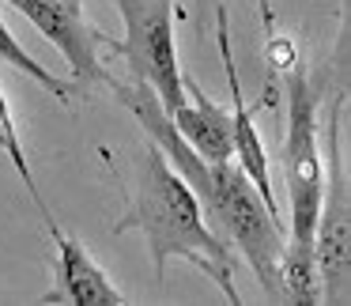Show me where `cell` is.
Masks as SVG:
<instances>
[{"instance_id":"obj_1","label":"cell","mask_w":351,"mask_h":306,"mask_svg":"<svg viewBox=\"0 0 351 306\" xmlns=\"http://www.w3.org/2000/svg\"><path fill=\"white\" fill-rule=\"evenodd\" d=\"M110 91L117 95L125 110L140 121V129L147 132V140L162 148V155L170 159V167L189 182V189L197 193L200 208H204V220L223 242H230V250H238L250 261L253 276L261 280V287L276 298V257H280V246L287 238L283 231L280 212L261 200V193L253 189V182L245 178V170L234 159L227 163H208L178 137L170 114L162 110V102L155 99V91L140 80L121 84L114 80Z\"/></svg>"},{"instance_id":"obj_2","label":"cell","mask_w":351,"mask_h":306,"mask_svg":"<svg viewBox=\"0 0 351 306\" xmlns=\"http://www.w3.org/2000/svg\"><path fill=\"white\" fill-rule=\"evenodd\" d=\"M129 231L144 235L159 283L167 280V261L182 257L197 265L223 291L227 303H242L234 283V250L208 227L197 193L170 167V159L155 140L132 159L125 215L114 223V235H129Z\"/></svg>"},{"instance_id":"obj_3","label":"cell","mask_w":351,"mask_h":306,"mask_svg":"<svg viewBox=\"0 0 351 306\" xmlns=\"http://www.w3.org/2000/svg\"><path fill=\"white\" fill-rule=\"evenodd\" d=\"M283 99H287V132H283V189H287V227L295 242H313L317 227L321 189H325V163L317 144V117H321V91L313 87L302 61H295L280 76Z\"/></svg>"},{"instance_id":"obj_4","label":"cell","mask_w":351,"mask_h":306,"mask_svg":"<svg viewBox=\"0 0 351 306\" xmlns=\"http://www.w3.org/2000/svg\"><path fill=\"white\" fill-rule=\"evenodd\" d=\"M343 84L332 87L328 106V152H325V189H321L317 227H313V257L321 276V303L343 306L351 298V200L348 167H343Z\"/></svg>"},{"instance_id":"obj_5","label":"cell","mask_w":351,"mask_h":306,"mask_svg":"<svg viewBox=\"0 0 351 306\" xmlns=\"http://www.w3.org/2000/svg\"><path fill=\"white\" fill-rule=\"evenodd\" d=\"M117 12L125 23V38H110V49L125 57L132 80L152 87L167 114L182 110L185 84L174 46V0H117Z\"/></svg>"},{"instance_id":"obj_6","label":"cell","mask_w":351,"mask_h":306,"mask_svg":"<svg viewBox=\"0 0 351 306\" xmlns=\"http://www.w3.org/2000/svg\"><path fill=\"white\" fill-rule=\"evenodd\" d=\"M4 4H12L42 38L61 49L64 64L72 72L69 80L76 87V99L91 95L95 87L114 84L110 69L102 64V49H110V38L87 23V0H4Z\"/></svg>"},{"instance_id":"obj_7","label":"cell","mask_w":351,"mask_h":306,"mask_svg":"<svg viewBox=\"0 0 351 306\" xmlns=\"http://www.w3.org/2000/svg\"><path fill=\"white\" fill-rule=\"evenodd\" d=\"M215 42H219V61H223V72H227V91H230V140H234V159H238V167L245 170V178L253 182V189L261 193V200H265L272 212H280V204H276V189H272V170H268L265 140H261V132H257L253 110L245 106L242 80H238L234 49H230L227 4L215 8Z\"/></svg>"},{"instance_id":"obj_8","label":"cell","mask_w":351,"mask_h":306,"mask_svg":"<svg viewBox=\"0 0 351 306\" xmlns=\"http://www.w3.org/2000/svg\"><path fill=\"white\" fill-rule=\"evenodd\" d=\"M46 220V231L53 235V246H57V272H53V287L38 298L46 306H61V303H76V306H125L129 298L114 287L106 272L95 265V257L76 242L72 235H64L61 223L53 220V212H42Z\"/></svg>"},{"instance_id":"obj_9","label":"cell","mask_w":351,"mask_h":306,"mask_svg":"<svg viewBox=\"0 0 351 306\" xmlns=\"http://www.w3.org/2000/svg\"><path fill=\"white\" fill-rule=\"evenodd\" d=\"M185 84V106L170 114L178 137L208 163H227L234 159V140H230V110L219 106L204 87L197 84L193 76L182 72Z\"/></svg>"},{"instance_id":"obj_10","label":"cell","mask_w":351,"mask_h":306,"mask_svg":"<svg viewBox=\"0 0 351 306\" xmlns=\"http://www.w3.org/2000/svg\"><path fill=\"white\" fill-rule=\"evenodd\" d=\"M276 298L295 303V306L321 303V276H317L313 242H295L291 238L287 246H280V257H276Z\"/></svg>"},{"instance_id":"obj_11","label":"cell","mask_w":351,"mask_h":306,"mask_svg":"<svg viewBox=\"0 0 351 306\" xmlns=\"http://www.w3.org/2000/svg\"><path fill=\"white\" fill-rule=\"evenodd\" d=\"M0 61H8L12 69H19L23 76H31L34 84H42L57 102H72V99H76V87H72V80L57 76V72H49L42 61H34V57L23 49V42H19L16 34L8 31V23H4V19H0Z\"/></svg>"},{"instance_id":"obj_12","label":"cell","mask_w":351,"mask_h":306,"mask_svg":"<svg viewBox=\"0 0 351 306\" xmlns=\"http://www.w3.org/2000/svg\"><path fill=\"white\" fill-rule=\"evenodd\" d=\"M0 152H4V159L16 167L19 182L27 185V193L34 197V204H38V212H46V197L38 193V182H34V170L31 163H27V152H23V140H19V129H16V114H12V102L8 95H4V87H0Z\"/></svg>"},{"instance_id":"obj_13","label":"cell","mask_w":351,"mask_h":306,"mask_svg":"<svg viewBox=\"0 0 351 306\" xmlns=\"http://www.w3.org/2000/svg\"><path fill=\"white\" fill-rule=\"evenodd\" d=\"M257 16H261V31L272 34L276 31V8H272V0H257Z\"/></svg>"}]
</instances>
